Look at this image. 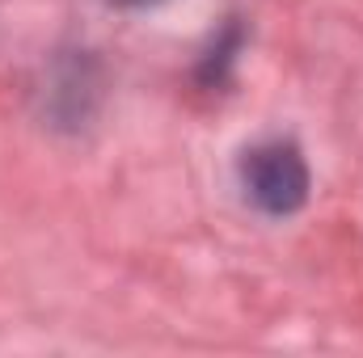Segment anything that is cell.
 Instances as JSON below:
<instances>
[{
	"instance_id": "obj_1",
	"label": "cell",
	"mask_w": 363,
	"mask_h": 358,
	"mask_svg": "<svg viewBox=\"0 0 363 358\" xmlns=\"http://www.w3.org/2000/svg\"><path fill=\"white\" fill-rule=\"evenodd\" d=\"M241 185L250 202L267 215H291L308 198V165L296 144L271 139L241 156Z\"/></svg>"
},
{
	"instance_id": "obj_2",
	"label": "cell",
	"mask_w": 363,
	"mask_h": 358,
	"mask_svg": "<svg viewBox=\"0 0 363 358\" xmlns=\"http://www.w3.org/2000/svg\"><path fill=\"white\" fill-rule=\"evenodd\" d=\"M110 4H118V8H152L161 0H110Z\"/></svg>"
}]
</instances>
